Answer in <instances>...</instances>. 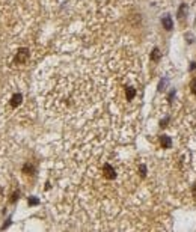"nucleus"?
Returning a JSON list of instances; mask_svg holds the SVG:
<instances>
[{
	"label": "nucleus",
	"mask_w": 196,
	"mask_h": 232,
	"mask_svg": "<svg viewBox=\"0 0 196 232\" xmlns=\"http://www.w3.org/2000/svg\"><path fill=\"white\" fill-rule=\"evenodd\" d=\"M103 172H104V176H106L107 179H113V178L116 176V173H115V169H113L110 164H104V167H103Z\"/></svg>",
	"instance_id": "2"
},
{
	"label": "nucleus",
	"mask_w": 196,
	"mask_h": 232,
	"mask_svg": "<svg viewBox=\"0 0 196 232\" xmlns=\"http://www.w3.org/2000/svg\"><path fill=\"white\" fill-rule=\"evenodd\" d=\"M193 192H195V194H196V186H195V190H193Z\"/></svg>",
	"instance_id": "12"
},
{
	"label": "nucleus",
	"mask_w": 196,
	"mask_h": 232,
	"mask_svg": "<svg viewBox=\"0 0 196 232\" xmlns=\"http://www.w3.org/2000/svg\"><path fill=\"white\" fill-rule=\"evenodd\" d=\"M21 100H23V97H21V94H15L14 97H12V100H11V104L14 106V107H17L20 103H21Z\"/></svg>",
	"instance_id": "5"
},
{
	"label": "nucleus",
	"mask_w": 196,
	"mask_h": 232,
	"mask_svg": "<svg viewBox=\"0 0 196 232\" xmlns=\"http://www.w3.org/2000/svg\"><path fill=\"white\" fill-rule=\"evenodd\" d=\"M190 87H192V92L196 95V80H192V83H190Z\"/></svg>",
	"instance_id": "9"
},
{
	"label": "nucleus",
	"mask_w": 196,
	"mask_h": 232,
	"mask_svg": "<svg viewBox=\"0 0 196 232\" xmlns=\"http://www.w3.org/2000/svg\"><path fill=\"white\" fill-rule=\"evenodd\" d=\"M160 56H161V54H160V50H158V48H154V50H153V54H151V57H153V60H158V59H160Z\"/></svg>",
	"instance_id": "8"
},
{
	"label": "nucleus",
	"mask_w": 196,
	"mask_h": 232,
	"mask_svg": "<svg viewBox=\"0 0 196 232\" xmlns=\"http://www.w3.org/2000/svg\"><path fill=\"white\" fill-rule=\"evenodd\" d=\"M160 143H161L163 148H170L172 146V142H170V139L167 136H161L160 137Z\"/></svg>",
	"instance_id": "3"
},
{
	"label": "nucleus",
	"mask_w": 196,
	"mask_h": 232,
	"mask_svg": "<svg viewBox=\"0 0 196 232\" xmlns=\"http://www.w3.org/2000/svg\"><path fill=\"white\" fill-rule=\"evenodd\" d=\"M134 95H136L134 89H133V87H128V89H127V100H128V101H130V100H133V98H134Z\"/></svg>",
	"instance_id": "7"
},
{
	"label": "nucleus",
	"mask_w": 196,
	"mask_h": 232,
	"mask_svg": "<svg viewBox=\"0 0 196 232\" xmlns=\"http://www.w3.org/2000/svg\"><path fill=\"white\" fill-rule=\"evenodd\" d=\"M29 59V50L27 48H20L17 56H15V62L17 63H24Z\"/></svg>",
	"instance_id": "1"
},
{
	"label": "nucleus",
	"mask_w": 196,
	"mask_h": 232,
	"mask_svg": "<svg viewBox=\"0 0 196 232\" xmlns=\"http://www.w3.org/2000/svg\"><path fill=\"white\" fill-rule=\"evenodd\" d=\"M163 26H164V29H166V30H172L174 23H172L170 17H164V18H163Z\"/></svg>",
	"instance_id": "4"
},
{
	"label": "nucleus",
	"mask_w": 196,
	"mask_h": 232,
	"mask_svg": "<svg viewBox=\"0 0 196 232\" xmlns=\"http://www.w3.org/2000/svg\"><path fill=\"white\" fill-rule=\"evenodd\" d=\"M140 172H142V173H140V175H142V176H145V172H146V167H145V166H143V164H142V166H140Z\"/></svg>",
	"instance_id": "11"
},
{
	"label": "nucleus",
	"mask_w": 196,
	"mask_h": 232,
	"mask_svg": "<svg viewBox=\"0 0 196 232\" xmlns=\"http://www.w3.org/2000/svg\"><path fill=\"white\" fill-rule=\"evenodd\" d=\"M23 172H24V173H27V172H29V173H33V172H35V167H33L30 163H27V164H24Z\"/></svg>",
	"instance_id": "6"
},
{
	"label": "nucleus",
	"mask_w": 196,
	"mask_h": 232,
	"mask_svg": "<svg viewBox=\"0 0 196 232\" xmlns=\"http://www.w3.org/2000/svg\"><path fill=\"white\" fill-rule=\"evenodd\" d=\"M38 199H35V197H30L29 199V205H38Z\"/></svg>",
	"instance_id": "10"
}]
</instances>
